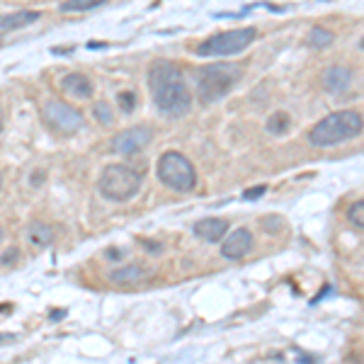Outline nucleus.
Segmentation results:
<instances>
[{"label":"nucleus","instance_id":"f257e3e1","mask_svg":"<svg viewBox=\"0 0 364 364\" xmlns=\"http://www.w3.org/2000/svg\"><path fill=\"white\" fill-rule=\"evenodd\" d=\"M149 87L158 109L178 117L185 114L192 105V95L185 85V75L170 61H156L149 70Z\"/></svg>","mask_w":364,"mask_h":364},{"label":"nucleus","instance_id":"f03ea898","mask_svg":"<svg viewBox=\"0 0 364 364\" xmlns=\"http://www.w3.org/2000/svg\"><path fill=\"white\" fill-rule=\"evenodd\" d=\"M362 132V114L355 109H340V112L328 114L309 132V141L314 146H336L340 141L355 139Z\"/></svg>","mask_w":364,"mask_h":364},{"label":"nucleus","instance_id":"7ed1b4c3","mask_svg":"<svg viewBox=\"0 0 364 364\" xmlns=\"http://www.w3.org/2000/svg\"><path fill=\"white\" fill-rule=\"evenodd\" d=\"M243 68L236 63H216V66H204L197 70V95L199 102L211 105L219 102L233 90V85L240 80Z\"/></svg>","mask_w":364,"mask_h":364},{"label":"nucleus","instance_id":"20e7f679","mask_svg":"<svg viewBox=\"0 0 364 364\" xmlns=\"http://www.w3.org/2000/svg\"><path fill=\"white\" fill-rule=\"evenodd\" d=\"M141 190V173L129 166H107L100 175V192L112 202H127Z\"/></svg>","mask_w":364,"mask_h":364},{"label":"nucleus","instance_id":"39448f33","mask_svg":"<svg viewBox=\"0 0 364 364\" xmlns=\"http://www.w3.org/2000/svg\"><path fill=\"white\" fill-rule=\"evenodd\" d=\"M158 180L175 192H192L197 185V173L185 156L178 151H168L158 161Z\"/></svg>","mask_w":364,"mask_h":364},{"label":"nucleus","instance_id":"423d86ee","mask_svg":"<svg viewBox=\"0 0 364 364\" xmlns=\"http://www.w3.org/2000/svg\"><path fill=\"white\" fill-rule=\"evenodd\" d=\"M257 32L252 27H238V29H228V32L214 34V37L204 39L202 44L197 46L199 56H231V54H240L248 46L255 42Z\"/></svg>","mask_w":364,"mask_h":364},{"label":"nucleus","instance_id":"0eeeda50","mask_svg":"<svg viewBox=\"0 0 364 364\" xmlns=\"http://www.w3.org/2000/svg\"><path fill=\"white\" fill-rule=\"evenodd\" d=\"M42 114H44L46 124H49L51 129H56L58 134H75V132H80L85 124L83 114H80L78 109H73L70 105L58 102V100L46 102Z\"/></svg>","mask_w":364,"mask_h":364},{"label":"nucleus","instance_id":"6e6552de","mask_svg":"<svg viewBox=\"0 0 364 364\" xmlns=\"http://www.w3.org/2000/svg\"><path fill=\"white\" fill-rule=\"evenodd\" d=\"M151 136H154V134H151L149 127H132V129H127V132L117 134L112 141V151L122 156H132L144 149L146 144H151Z\"/></svg>","mask_w":364,"mask_h":364},{"label":"nucleus","instance_id":"1a4fd4ad","mask_svg":"<svg viewBox=\"0 0 364 364\" xmlns=\"http://www.w3.org/2000/svg\"><path fill=\"white\" fill-rule=\"evenodd\" d=\"M250 250H252V233L248 228H238V231H233L231 236L221 243V255H224L226 260H240V257H245Z\"/></svg>","mask_w":364,"mask_h":364},{"label":"nucleus","instance_id":"9d476101","mask_svg":"<svg viewBox=\"0 0 364 364\" xmlns=\"http://www.w3.org/2000/svg\"><path fill=\"white\" fill-rule=\"evenodd\" d=\"M321 83L328 92L340 95V92H345L352 85V70L348 66H331V68H326Z\"/></svg>","mask_w":364,"mask_h":364},{"label":"nucleus","instance_id":"9b49d317","mask_svg":"<svg viewBox=\"0 0 364 364\" xmlns=\"http://www.w3.org/2000/svg\"><path fill=\"white\" fill-rule=\"evenodd\" d=\"M226 231H228L226 219H202L195 224V233L202 240H207V243H219V240H224Z\"/></svg>","mask_w":364,"mask_h":364},{"label":"nucleus","instance_id":"f8f14e48","mask_svg":"<svg viewBox=\"0 0 364 364\" xmlns=\"http://www.w3.org/2000/svg\"><path fill=\"white\" fill-rule=\"evenodd\" d=\"M61 87L66 92H70L73 97H80V100H87L92 95V80L87 78V75H83V73H68L66 78L61 80Z\"/></svg>","mask_w":364,"mask_h":364},{"label":"nucleus","instance_id":"ddd939ff","mask_svg":"<svg viewBox=\"0 0 364 364\" xmlns=\"http://www.w3.org/2000/svg\"><path fill=\"white\" fill-rule=\"evenodd\" d=\"M39 20V13H32V10H17V13H10L5 17H0V29H20V27H27L32 22Z\"/></svg>","mask_w":364,"mask_h":364},{"label":"nucleus","instance_id":"4468645a","mask_svg":"<svg viewBox=\"0 0 364 364\" xmlns=\"http://www.w3.org/2000/svg\"><path fill=\"white\" fill-rule=\"evenodd\" d=\"M146 277V269H141L136 265H129V267H122V269H114L112 274H109V279L114 282V284H122V287H129V284H136Z\"/></svg>","mask_w":364,"mask_h":364},{"label":"nucleus","instance_id":"2eb2a0df","mask_svg":"<svg viewBox=\"0 0 364 364\" xmlns=\"http://www.w3.org/2000/svg\"><path fill=\"white\" fill-rule=\"evenodd\" d=\"M27 236H29V240H32L34 245L44 248V245H49L51 240H54V231H51L44 221H34V224L27 228Z\"/></svg>","mask_w":364,"mask_h":364},{"label":"nucleus","instance_id":"dca6fc26","mask_svg":"<svg viewBox=\"0 0 364 364\" xmlns=\"http://www.w3.org/2000/svg\"><path fill=\"white\" fill-rule=\"evenodd\" d=\"M107 0H66L61 3V13H83V10H95Z\"/></svg>","mask_w":364,"mask_h":364},{"label":"nucleus","instance_id":"f3484780","mask_svg":"<svg viewBox=\"0 0 364 364\" xmlns=\"http://www.w3.org/2000/svg\"><path fill=\"white\" fill-rule=\"evenodd\" d=\"M309 44L316 46V49H326V46L333 44V32H328L323 27H314L309 34Z\"/></svg>","mask_w":364,"mask_h":364},{"label":"nucleus","instance_id":"a211bd4d","mask_svg":"<svg viewBox=\"0 0 364 364\" xmlns=\"http://www.w3.org/2000/svg\"><path fill=\"white\" fill-rule=\"evenodd\" d=\"M289 124H291L289 117H287L284 112H277V114L269 117V122H267V132H272V134H284L287 129H289Z\"/></svg>","mask_w":364,"mask_h":364},{"label":"nucleus","instance_id":"6ab92c4d","mask_svg":"<svg viewBox=\"0 0 364 364\" xmlns=\"http://www.w3.org/2000/svg\"><path fill=\"white\" fill-rule=\"evenodd\" d=\"M348 219H350V224H352V226H357V228L362 231V228H364V204H362V202H355V204H352Z\"/></svg>","mask_w":364,"mask_h":364},{"label":"nucleus","instance_id":"aec40b11","mask_svg":"<svg viewBox=\"0 0 364 364\" xmlns=\"http://www.w3.org/2000/svg\"><path fill=\"white\" fill-rule=\"evenodd\" d=\"M95 117L102 124H109L112 122V112H109V105H105V102H97L95 105Z\"/></svg>","mask_w":364,"mask_h":364},{"label":"nucleus","instance_id":"412c9836","mask_svg":"<svg viewBox=\"0 0 364 364\" xmlns=\"http://www.w3.org/2000/svg\"><path fill=\"white\" fill-rule=\"evenodd\" d=\"M119 105L124 107V112H132L134 105H136V100H134L132 92H119Z\"/></svg>","mask_w":364,"mask_h":364},{"label":"nucleus","instance_id":"4be33fe9","mask_svg":"<svg viewBox=\"0 0 364 364\" xmlns=\"http://www.w3.org/2000/svg\"><path fill=\"white\" fill-rule=\"evenodd\" d=\"M260 195H265V187H252V190L245 192L243 199H255V197H260Z\"/></svg>","mask_w":364,"mask_h":364},{"label":"nucleus","instance_id":"5701e85b","mask_svg":"<svg viewBox=\"0 0 364 364\" xmlns=\"http://www.w3.org/2000/svg\"><path fill=\"white\" fill-rule=\"evenodd\" d=\"M13 257H17V250H8V252H3V257H0V265H10L13 262Z\"/></svg>","mask_w":364,"mask_h":364},{"label":"nucleus","instance_id":"b1692460","mask_svg":"<svg viewBox=\"0 0 364 364\" xmlns=\"http://www.w3.org/2000/svg\"><path fill=\"white\" fill-rule=\"evenodd\" d=\"M0 132H3V117H0Z\"/></svg>","mask_w":364,"mask_h":364},{"label":"nucleus","instance_id":"393cba45","mask_svg":"<svg viewBox=\"0 0 364 364\" xmlns=\"http://www.w3.org/2000/svg\"><path fill=\"white\" fill-rule=\"evenodd\" d=\"M0 187H3V175H0Z\"/></svg>","mask_w":364,"mask_h":364},{"label":"nucleus","instance_id":"a878e982","mask_svg":"<svg viewBox=\"0 0 364 364\" xmlns=\"http://www.w3.org/2000/svg\"><path fill=\"white\" fill-rule=\"evenodd\" d=\"M0 238H3V228H0Z\"/></svg>","mask_w":364,"mask_h":364}]
</instances>
